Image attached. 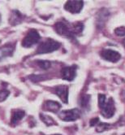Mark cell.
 I'll list each match as a JSON object with an SVG mask.
<instances>
[{
  "label": "cell",
  "mask_w": 125,
  "mask_h": 135,
  "mask_svg": "<svg viewBox=\"0 0 125 135\" xmlns=\"http://www.w3.org/2000/svg\"><path fill=\"white\" fill-rule=\"evenodd\" d=\"M98 105L101 112L105 118H111L114 115L115 107L112 98H109L107 99L105 94H98Z\"/></svg>",
  "instance_id": "cell-1"
},
{
  "label": "cell",
  "mask_w": 125,
  "mask_h": 135,
  "mask_svg": "<svg viewBox=\"0 0 125 135\" xmlns=\"http://www.w3.org/2000/svg\"><path fill=\"white\" fill-rule=\"evenodd\" d=\"M61 46L60 42L53 40L51 38H48L45 42H42L38 46L36 53L37 54H46L57 51Z\"/></svg>",
  "instance_id": "cell-2"
},
{
  "label": "cell",
  "mask_w": 125,
  "mask_h": 135,
  "mask_svg": "<svg viewBox=\"0 0 125 135\" xmlns=\"http://www.w3.org/2000/svg\"><path fill=\"white\" fill-rule=\"evenodd\" d=\"M40 39H41V36L38 33V32L35 30H31L24 37V39L22 41V46L26 48L31 47L33 45L37 44L40 41Z\"/></svg>",
  "instance_id": "cell-3"
},
{
  "label": "cell",
  "mask_w": 125,
  "mask_h": 135,
  "mask_svg": "<svg viewBox=\"0 0 125 135\" xmlns=\"http://www.w3.org/2000/svg\"><path fill=\"white\" fill-rule=\"evenodd\" d=\"M81 111L78 108L63 111L59 114V117L63 121H75L81 117Z\"/></svg>",
  "instance_id": "cell-4"
},
{
  "label": "cell",
  "mask_w": 125,
  "mask_h": 135,
  "mask_svg": "<svg viewBox=\"0 0 125 135\" xmlns=\"http://www.w3.org/2000/svg\"><path fill=\"white\" fill-rule=\"evenodd\" d=\"M54 30L57 32V33H59L61 36L67 37L68 38H73L74 35L71 30V28L68 27V25L64 22H57L54 25Z\"/></svg>",
  "instance_id": "cell-5"
},
{
  "label": "cell",
  "mask_w": 125,
  "mask_h": 135,
  "mask_svg": "<svg viewBox=\"0 0 125 135\" xmlns=\"http://www.w3.org/2000/svg\"><path fill=\"white\" fill-rule=\"evenodd\" d=\"M101 57L107 61L115 63L121 59V55L119 52L111 49H104L101 52Z\"/></svg>",
  "instance_id": "cell-6"
},
{
  "label": "cell",
  "mask_w": 125,
  "mask_h": 135,
  "mask_svg": "<svg viewBox=\"0 0 125 135\" xmlns=\"http://www.w3.org/2000/svg\"><path fill=\"white\" fill-rule=\"evenodd\" d=\"M84 7V2L83 1H68L64 5V9L68 12L76 14L79 13L82 10Z\"/></svg>",
  "instance_id": "cell-7"
},
{
  "label": "cell",
  "mask_w": 125,
  "mask_h": 135,
  "mask_svg": "<svg viewBox=\"0 0 125 135\" xmlns=\"http://www.w3.org/2000/svg\"><path fill=\"white\" fill-rule=\"evenodd\" d=\"M76 68H77L76 65L63 68L61 70L62 78L63 80L68 81H73L74 78H76Z\"/></svg>",
  "instance_id": "cell-8"
},
{
  "label": "cell",
  "mask_w": 125,
  "mask_h": 135,
  "mask_svg": "<svg viewBox=\"0 0 125 135\" xmlns=\"http://www.w3.org/2000/svg\"><path fill=\"white\" fill-rule=\"evenodd\" d=\"M54 93L59 96V99L64 103H68V86L64 85H58L54 88Z\"/></svg>",
  "instance_id": "cell-9"
},
{
  "label": "cell",
  "mask_w": 125,
  "mask_h": 135,
  "mask_svg": "<svg viewBox=\"0 0 125 135\" xmlns=\"http://www.w3.org/2000/svg\"><path fill=\"white\" fill-rule=\"evenodd\" d=\"M42 108L45 111H49L52 112H58L59 110L61 108V104L56 101H52V100H48L46 101L42 106Z\"/></svg>",
  "instance_id": "cell-10"
},
{
  "label": "cell",
  "mask_w": 125,
  "mask_h": 135,
  "mask_svg": "<svg viewBox=\"0 0 125 135\" xmlns=\"http://www.w3.org/2000/svg\"><path fill=\"white\" fill-rule=\"evenodd\" d=\"M110 13L107 9H101L97 16V25L98 28H102L109 18Z\"/></svg>",
  "instance_id": "cell-11"
},
{
  "label": "cell",
  "mask_w": 125,
  "mask_h": 135,
  "mask_svg": "<svg viewBox=\"0 0 125 135\" xmlns=\"http://www.w3.org/2000/svg\"><path fill=\"white\" fill-rule=\"evenodd\" d=\"M15 50V46L11 44H7L0 47V60L7 56H12Z\"/></svg>",
  "instance_id": "cell-12"
},
{
  "label": "cell",
  "mask_w": 125,
  "mask_h": 135,
  "mask_svg": "<svg viewBox=\"0 0 125 135\" xmlns=\"http://www.w3.org/2000/svg\"><path fill=\"white\" fill-rule=\"evenodd\" d=\"M24 115H25V112L23 110H20V109L12 110V117H11V123H12V125L17 124V123L19 121L24 118Z\"/></svg>",
  "instance_id": "cell-13"
},
{
  "label": "cell",
  "mask_w": 125,
  "mask_h": 135,
  "mask_svg": "<svg viewBox=\"0 0 125 135\" xmlns=\"http://www.w3.org/2000/svg\"><path fill=\"white\" fill-rule=\"evenodd\" d=\"M22 20H23L22 14L17 10H14L12 11L11 14L10 19H9V22H10L12 25H17L22 21Z\"/></svg>",
  "instance_id": "cell-14"
},
{
  "label": "cell",
  "mask_w": 125,
  "mask_h": 135,
  "mask_svg": "<svg viewBox=\"0 0 125 135\" xmlns=\"http://www.w3.org/2000/svg\"><path fill=\"white\" fill-rule=\"evenodd\" d=\"M90 98L91 96L89 94H84L82 95L80 100H79V103L80 106L83 108H88L89 107V102H90Z\"/></svg>",
  "instance_id": "cell-15"
},
{
  "label": "cell",
  "mask_w": 125,
  "mask_h": 135,
  "mask_svg": "<svg viewBox=\"0 0 125 135\" xmlns=\"http://www.w3.org/2000/svg\"><path fill=\"white\" fill-rule=\"evenodd\" d=\"M40 118L41 120L47 125V126H51V125H53V124H56L54 120L51 117L50 115H45V114H42V113H40Z\"/></svg>",
  "instance_id": "cell-16"
},
{
  "label": "cell",
  "mask_w": 125,
  "mask_h": 135,
  "mask_svg": "<svg viewBox=\"0 0 125 135\" xmlns=\"http://www.w3.org/2000/svg\"><path fill=\"white\" fill-rule=\"evenodd\" d=\"M83 28H84V25L81 22H76V23L73 24L71 30H72L73 35H76V34L81 33L83 31Z\"/></svg>",
  "instance_id": "cell-17"
},
{
  "label": "cell",
  "mask_w": 125,
  "mask_h": 135,
  "mask_svg": "<svg viewBox=\"0 0 125 135\" xmlns=\"http://www.w3.org/2000/svg\"><path fill=\"white\" fill-rule=\"evenodd\" d=\"M36 63L38 64V66H39L41 69H45V70L49 69V68L51 67V62L48 61V60H37Z\"/></svg>",
  "instance_id": "cell-18"
},
{
  "label": "cell",
  "mask_w": 125,
  "mask_h": 135,
  "mask_svg": "<svg viewBox=\"0 0 125 135\" xmlns=\"http://www.w3.org/2000/svg\"><path fill=\"white\" fill-rule=\"evenodd\" d=\"M28 78H29L33 82H38V81H42L46 79L47 78L44 75H31L28 76Z\"/></svg>",
  "instance_id": "cell-19"
},
{
  "label": "cell",
  "mask_w": 125,
  "mask_h": 135,
  "mask_svg": "<svg viewBox=\"0 0 125 135\" xmlns=\"http://www.w3.org/2000/svg\"><path fill=\"white\" fill-rule=\"evenodd\" d=\"M110 127V124H107V123H98V124L97 125V127H96V130L98 133H101V132H103L105 130L108 129Z\"/></svg>",
  "instance_id": "cell-20"
},
{
  "label": "cell",
  "mask_w": 125,
  "mask_h": 135,
  "mask_svg": "<svg viewBox=\"0 0 125 135\" xmlns=\"http://www.w3.org/2000/svg\"><path fill=\"white\" fill-rule=\"evenodd\" d=\"M114 33L119 37L125 36V27H119L117 28H115Z\"/></svg>",
  "instance_id": "cell-21"
},
{
  "label": "cell",
  "mask_w": 125,
  "mask_h": 135,
  "mask_svg": "<svg viewBox=\"0 0 125 135\" xmlns=\"http://www.w3.org/2000/svg\"><path fill=\"white\" fill-rule=\"evenodd\" d=\"M9 94H10V92H9L7 90H3L0 91V102L4 101L8 97Z\"/></svg>",
  "instance_id": "cell-22"
},
{
  "label": "cell",
  "mask_w": 125,
  "mask_h": 135,
  "mask_svg": "<svg viewBox=\"0 0 125 135\" xmlns=\"http://www.w3.org/2000/svg\"><path fill=\"white\" fill-rule=\"evenodd\" d=\"M99 123V119L97 117V118H93L90 120V125L91 126H94V125H96L97 124Z\"/></svg>",
  "instance_id": "cell-23"
},
{
  "label": "cell",
  "mask_w": 125,
  "mask_h": 135,
  "mask_svg": "<svg viewBox=\"0 0 125 135\" xmlns=\"http://www.w3.org/2000/svg\"><path fill=\"white\" fill-rule=\"evenodd\" d=\"M53 135H61V134H53Z\"/></svg>",
  "instance_id": "cell-24"
},
{
  "label": "cell",
  "mask_w": 125,
  "mask_h": 135,
  "mask_svg": "<svg viewBox=\"0 0 125 135\" xmlns=\"http://www.w3.org/2000/svg\"><path fill=\"white\" fill-rule=\"evenodd\" d=\"M123 43H124V45H125V39H124V41H123Z\"/></svg>",
  "instance_id": "cell-25"
},
{
  "label": "cell",
  "mask_w": 125,
  "mask_h": 135,
  "mask_svg": "<svg viewBox=\"0 0 125 135\" xmlns=\"http://www.w3.org/2000/svg\"><path fill=\"white\" fill-rule=\"evenodd\" d=\"M0 20H1V16H0Z\"/></svg>",
  "instance_id": "cell-26"
},
{
  "label": "cell",
  "mask_w": 125,
  "mask_h": 135,
  "mask_svg": "<svg viewBox=\"0 0 125 135\" xmlns=\"http://www.w3.org/2000/svg\"><path fill=\"white\" fill-rule=\"evenodd\" d=\"M123 135H125V134H123Z\"/></svg>",
  "instance_id": "cell-27"
}]
</instances>
